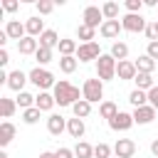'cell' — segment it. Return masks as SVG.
Listing matches in <instances>:
<instances>
[{
    "mask_svg": "<svg viewBox=\"0 0 158 158\" xmlns=\"http://www.w3.org/2000/svg\"><path fill=\"white\" fill-rule=\"evenodd\" d=\"M52 94H54V101H57L59 106H74L77 101H81V96H79V86L69 84L67 79H59V81L54 84Z\"/></svg>",
    "mask_w": 158,
    "mask_h": 158,
    "instance_id": "6da1fadb",
    "label": "cell"
},
{
    "mask_svg": "<svg viewBox=\"0 0 158 158\" xmlns=\"http://www.w3.org/2000/svg\"><path fill=\"white\" fill-rule=\"evenodd\" d=\"M27 77H30V81L40 89V91H49V89H54V74L49 72V69H44V67H35V69H30L27 72Z\"/></svg>",
    "mask_w": 158,
    "mask_h": 158,
    "instance_id": "7a4b0ae2",
    "label": "cell"
},
{
    "mask_svg": "<svg viewBox=\"0 0 158 158\" xmlns=\"http://www.w3.org/2000/svg\"><path fill=\"white\" fill-rule=\"evenodd\" d=\"M81 99H86L89 104H101L104 101V81L96 79H86L81 84Z\"/></svg>",
    "mask_w": 158,
    "mask_h": 158,
    "instance_id": "3957f363",
    "label": "cell"
},
{
    "mask_svg": "<svg viewBox=\"0 0 158 158\" xmlns=\"http://www.w3.org/2000/svg\"><path fill=\"white\" fill-rule=\"evenodd\" d=\"M116 59L111 57V54H101L99 59H96V77L101 79V81H111V79H116Z\"/></svg>",
    "mask_w": 158,
    "mask_h": 158,
    "instance_id": "277c9868",
    "label": "cell"
},
{
    "mask_svg": "<svg viewBox=\"0 0 158 158\" xmlns=\"http://www.w3.org/2000/svg\"><path fill=\"white\" fill-rule=\"evenodd\" d=\"M81 22H84L86 27L99 30V27L104 25V12H101V7H99V5H86L84 12H81Z\"/></svg>",
    "mask_w": 158,
    "mask_h": 158,
    "instance_id": "5b68a950",
    "label": "cell"
},
{
    "mask_svg": "<svg viewBox=\"0 0 158 158\" xmlns=\"http://www.w3.org/2000/svg\"><path fill=\"white\" fill-rule=\"evenodd\" d=\"M146 25H148V20H143L141 15H133V12H126V15L121 17V27H123V32H133V35H138V32H146Z\"/></svg>",
    "mask_w": 158,
    "mask_h": 158,
    "instance_id": "8992f818",
    "label": "cell"
},
{
    "mask_svg": "<svg viewBox=\"0 0 158 158\" xmlns=\"http://www.w3.org/2000/svg\"><path fill=\"white\" fill-rule=\"evenodd\" d=\"M131 116H133V123H138V126H146V123H153V121H158V111H156L151 104L133 109V111H131Z\"/></svg>",
    "mask_w": 158,
    "mask_h": 158,
    "instance_id": "52a82bcc",
    "label": "cell"
},
{
    "mask_svg": "<svg viewBox=\"0 0 158 158\" xmlns=\"http://www.w3.org/2000/svg\"><path fill=\"white\" fill-rule=\"evenodd\" d=\"M30 81V77L22 72V69H12L10 74H7V89H12L15 94H20V91H25V84Z\"/></svg>",
    "mask_w": 158,
    "mask_h": 158,
    "instance_id": "ba28073f",
    "label": "cell"
},
{
    "mask_svg": "<svg viewBox=\"0 0 158 158\" xmlns=\"http://www.w3.org/2000/svg\"><path fill=\"white\" fill-rule=\"evenodd\" d=\"M99 57H101L99 42H86V44H79V49H77L79 62H91V59H99Z\"/></svg>",
    "mask_w": 158,
    "mask_h": 158,
    "instance_id": "9c48e42d",
    "label": "cell"
},
{
    "mask_svg": "<svg viewBox=\"0 0 158 158\" xmlns=\"http://www.w3.org/2000/svg\"><path fill=\"white\" fill-rule=\"evenodd\" d=\"M121 32H123L121 20H104V25L99 27V35H101L104 40H118Z\"/></svg>",
    "mask_w": 158,
    "mask_h": 158,
    "instance_id": "30bf717a",
    "label": "cell"
},
{
    "mask_svg": "<svg viewBox=\"0 0 158 158\" xmlns=\"http://www.w3.org/2000/svg\"><path fill=\"white\" fill-rule=\"evenodd\" d=\"M109 123V128L111 131H128L131 126H133V116L128 114V111H118L111 121H106Z\"/></svg>",
    "mask_w": 158,
    "mask_h": 158,
    "instance_id": "8fae6325",
    "label": "cell"
},
{
    "mask_svg": "<svg viewBox=\"0 0 158 158\" xmlns=\"http://www.w3.org/2000/svg\"><path fill=\"white\" fill-rule=\"evenodd\" d=\"M114 156L116 158H133L136 156V143L131 138H118L114 143Z\"/></svg>",
    "mask_w": 158,
    "mask_h": 158,
    "instance_id": "7c38bea8",
    "label": "cell"
},
{
    "mask_svg": "<svg viewBox=\"0 0 158 158\" xmlns=\"http://www.w3.org/2000/svg\"><path fill=\"white\" fill-rule=\"evenodd\" d=\"M47 131H49L52 136H62V133L67 131V118H64L62 114H49V116H47Z\"/></svg>",
    "mask_w": 158,
    "mask_h": 158,
    "instance_id": "4fadbf2b",
    "label": "cell"
},
{
    "mask_svg": "<svg viewBox=\"0 0 158 158\" xmlns=\"http://www.w3.org/2000/svg\"><path fill=\"white\" fill-rule=\"evenodd\" d=\"M136 74H138V69H136V64H133L131 59H123V62H118V64H116V77H118L121 81L136 79Z\"/></svg>",
    "mask_w": 158,
    "mask_h": 158,
    "instance_id": "5bb4252c",
    "label": "cell"
},
{
    "mask_svg": "<svg viewBox=\"0 0 158 158\" xmlns=\"http://www.w3.org/2000/svg\"><path fill=\"white\" fill-rule=\"evenodd\" d=\"M5 32H7V37L10 40H25L27 37V27L20 22V20H7V25H5Z\"/></svg>",
    "mask_w": 158,
    "mask_h": 158,
    "instance_id": "9a60e30c",
    "label": "cell"
},
{
    "mask_svg": "<svg viewBox=\"0 0 158 158\" xmlns=\"http://www.w3.org/2000/svg\"><path fill=\"white\" fill-rule=\"evenodd\" d=\"M37 49H40V40H37V37H30V35H27L25 40H20V42H17V52H20V54H25V57H30V54L35 57V54H37Z\"/></svg>",
    "mask_w": 158,
    "mask_h": 158,
    "instance_id": "2e32d148",
    "label": "cell"
},
{
    "mask_svg": "<svg viewBox=\"0 0 158 158\" xmlns=\"http://www.w3.org/2000/svg\"><path fill=\"white\" fill-rule=\"evenodd\" d=\"M35 106H37L42 114L52 111V109L57 106V101H54V94H52V91H40V94H37V99H35Z\"/></svg>",
    "mask_w": 158,
    "mask_h": 158,
    "instance_id": "e0dca14e",
    "label": "cell"
},
{
    "mask_svg": "<svg viewBox=\"0 0 158 158\" xmlns=\"http://www.w3.org/2000/svg\"><path fill=\"white\" fill-rule=\"evenodd\" d=\"M67 133H69L72 138H77V141H79V138L86 133L84 118H77V116H74V118H67Z\"/></svg>",
    "mask_w": 158,
    "mask_h": 158,
    "instance_id": "ac0fdd59",
    "label": "cell"
},
{
    "mask_svg": "<svg viewBox=\"0 0 158 158\" xmlns=\"http://www.w3.org/2000/svg\"><path fill=\"white\" fill-rule=\"evenodd\" d=\"M25 27H27V35H30V37H37V40H40V35L44 32V20H42L40 15H35V17H30V20L25 22Z\"/></svg>",
    "mask_w": 158,
    "mask_h": 158,
    "instance_id": "d6986e66",
    "label": "cell"
},
{
    "mask_svg": "<svg viewBox=\"0 0 158 158\" xmlns=\"http://www.w3.org/2000/svg\"><path fill=\"white\" fill-rule=\"evenodd\" d=\"M57 49H59V57H77V49H79V44H77V40L62 37Z\"/></svg>",
    "mask_w": 158,
    "mask_h": 158,
    "instance_id": "ffe728a7",
    "label": "cell"
},
{
    "mask_svg": "<svg viewBox=\"0 0 158 158\" xmlns=\"http://www.w3.org/2000/svg\"><path fill=\"white\" fill-rule=\"evenodd\" d=\"M59 35L54 32V30H44L42 35H40V47H47V49H54V47H59Z\"/></svg>",
    "mask_w": 158,
    "mask_h": 158,
    "instance_id": "44dd1931",
    "label": "cell"
},
{
    "mask_svg": "<svg viewBox=\"0 0 158 158\" xmlns=\"http://www.w3.org/2000/svg\"><path fill=\"white\" fill-rule=\"evenodd\" d=\"M15 138V123L12 121H2L0 123V146H10V141Z\"/></svg>",
    "mask_w": 158,
    "mask_h": 158,
    "instance_id": "7402d4cb",
    "label": "cell"
},
{
    "mask_svg": "<svg viewBox=\"0 0 158 158\" xmlns=\"http://www.w3.org/2000/svg\"><path fill=\"white\" fill-rule=\"evenodd\" d=\"M133 64L141 74H153V69H156V59H151L148 54H141L138 59H133Z\"/></svg>",
    "mask_w": 158,
    "mask_h": 158,
    "instance_id": "603a6c76",
    "label": "cell"
},
{
    "mask_svg": "<svg viewBox=\"0 0 158 158\" xmlns=\"http://www.w3.org/2000/svg\"><path fill=\"white\" fill-rule=\"evenodd\" d=\"M17 109H20V106H17V101H15V99H7V96H2V99H0V114H2V118H5V121H7V118H12Z\"/></svg>",
    "mask_w": 158,
    "mask_h": 158,
    "instance_id": "cb8c5ba5",
    "label": "cell"
},
{
    "mask_svg": "<svg viewBox=\"0 0 158 158\" xmlns=\"http://www.w3.org/2000/svg\"><path fill=\"white\" fill-rule=\"evenodd\" d=\"M136 89H141V91H151L153 86H156V79H153V74H136Z\"/></svg>",
    "mask_w": 158,
    "mask_h": 158,
    "instance_id": "d4e9b609",
    "label": "cell"
},
{
    "mask_svg": "<svg viewBox=\"0 0 158 158\" xmlns=\"http://www.w3.org/2000/svg\"><path fill=\"white\" fill-rule=\"evenodd\" d=\"M116 114H118V106H116L114 101H109V99H106V101H101V104H99V116H101V118L111 121Z\"/></svg>",
    "mask_w": 158,
    "mask_h": 158,
    "instance_id": "484cf974",
    "label": "cell"
},
{
    "mask_svg": "<svg viewBox=\"0 0 158 158\" xmlns=\"http://www.w3.org/2000/svg\"><path fill=\"white\" fill-rule=\"evenodd\" d=\"M109 54H111L116 62H123V59L128 57V44L118 40V42H114V44H111V52H109Z\"/></svg>",
    "mask_w": 158,
    "mask_h": 158,
    "instance_id": "4316f807",
    "label": "cell"
},
{
    "mask_svg": "<svg viewBox=\"0 0 158 158\" xmlns=\"http://www.w3.org/2000/svg\"><path fill=\"white\" fill-rule=\"evenodd\" d=\"M128 101H131V106H133V109H138V106H146V104H148V91L133 89V91L128 94Z\"/></svg>",
    "mask_w": 158,
    "mask_h": 158,
    "instance_id": "83f0119b",
    "label": "cell"
},
{
    "mask_svg": "<svg viewBox=\"0 0 158 158\" xmlns=\"http://www.w3.org/2000/svg\"><path fill=\"white\" fill-rule=\"evenodd\" d=\"M74 156H77V158H94V146L86 143V141H77V146H74Z\"/></svg>",
    "mask_w": 158,
    "mask_h": 158,
    "instance_id": "f1b7e54d",
    "label": "cell"
},
{
    "mask_svg": "<svg viewBox=\"0 0 158 158\" xmlns=\"http://www.w3.org/2000/svg\"><path fill=\"white\" fill-rule=\"evenodd\" d=\"M72 114H74L77 118H86V116L91 114V104H89L86 99H81V101H77V104L72 106Z\"/></svg>",
    "mask_w": 158,
    "mask_h": 158,
    "instance_id": "f546056e",
    "label": "cell"
},
{
    "mask_svg": "<svg viewBox=\"0 0 158 158\" xmlns=\"http://www.w3.org/2000/svg\"><path fill=\"white\" fill-rule=\"evenodd\" d=\"M101 12H104V20H118V2H114V0L104 2Z\"/></svg>",
    "mask_w": 158,
    "mask_h": 158,
    "instance_id": "4dcf8cb0",
    "label": "cell"
},
{
    "mask_svg": "<svg viewBox=\"0 0 158 158\" xmlns=\"http://www.w3.org/2000/svg\"><path fill=\"white\" fill-rule=\"evenodd\" d=\"M94 35H96V30H94V27H86L84 22L77 27V37L81 40V44H86V42H94Z\"/></svg>",
    "mask_w": 158,
    "mask_h": 158,
    "instance_id": "1f68e13d",
    "label": "cell"
},
{
    "mask_svg": "<svg viewBox=\"0 0 158 158\" xmlns=\"http://www.w3.org/2000/svg\"><path fill=\"white\" fill-rule=\"evenodd\" d=\"M35 59H37V67H44V64H49V62L54 59V49L40 47V49H37V54H35Z\"/></svg>",
    "mask_w": 158,
    "mask_h": 158,
    "instance_id": "d6a6232c",
    "label": "cell"
},
{
    "mask_svg": "<svg viewBox=\"0 0 158 158\" xmlns=\"http://www.w3.org/2000/svg\"><path fill=\"white\" fill-rule=\"evenodd\" d=\"M77 67H79V59H77V57H59V69H62L64 74L77 72Z\"/></svg>",
    "mask_w": 158,
    "mask_h": 158,
    "instance_id": "836d02e7",
    "label": "cell"
},
{
    "mask_svg": "<svg viewBox=\"0 0 158 158\" xmlns=\"http://www.w3.org/2000/svg\"><path fill=\"white\" fill-rule=\"evenodd\" d=\"M35 99H37V96H32L30 91H20V94L15 96V101H17V106H20L22 111H25V109H32V106H35Z\"/></svg>",
    "mask_w": 158,
    "mask_h": 158,
    "instance_id": "e575fe53",
    "label": "cell"
},
{
    "mask_svg": "<svg viewBox=\"0 0 158 158\" xmlns=\"http://www.w3.org/2000/svg\"><path fill=\"white\" fill-rule=\"evenodd\" d=\"M40 116H42V111H40L37 106H32V109H25V111H22V121H25L27 126H35V123L40 121Z\"/></svg>",
    "mask_w": 158,
    "mask_h": 158,
    "instance_id": "d590c367",
    "label": "cell"
},
{
    "mask_svg": "<svg viewBox=\"0 0 158 158\" xmlns=\"http://www.w3.org/2000/svg\"><path fill=\"white\" fill-rule=\"evenodd\" d=\"M111 156H114V146H109V143L94 146V158H111Z\"/></svg>",
    "mask_w": 158,
    "mask_h": 158,
    "instance_id": "8d00e7d4",
    "label": "cell"
},
{
    "mask_svg": "<svg viewBox=\"0 0 158 158\" xmlns=\"http://www.w3.org/2000/svg\"><path fill=\"white\" fill-rule=\"evenodd\" d=\"M146 40L148 42H158V20H148V25H146Z\"/></svg>",
    "mask_w": 158,
    "mask_h": 158,
    "instance_id": "74e56055",
    "label": "cell"
},
{
    "mask_svg": "<svg viewBox=\"0 0 158 158\" xmlns=\"http://www.w3.org/2000/svg\"><path fill=\"white\" fill-rule=\"evenodd\" d=\"M126 12H133V15H141V7H143V0H126L123 2Z\"/></svg>",
    "mask_w": 158,
    "mask_h": 158,
    "instance_id": "f35d334b",
    "label": "cell"
},
{
    "mask_svg": "<svg viewBox=\"0 0 158 158\" xmlns=\"http://www.w3.org/2000/svg\"><path fill=\"white\" fill-rule=\"evenodd\" d=\"M35 7H37V12H40V15H49V12L54 10V2H49V0H37V5H35Z\"/></svg>",
    "mask_w": 158,
    "mask_h": 158,
    "instance_id": "ab89813d",
    "label": "cell"
},
{
    "mask_svg": "<svg viewBox=\"0 0 158 158\" xmlns=\"http://www.w3.org/2000/svg\"><path fill=\"white\" fill-rule=\"evenodd\" d=\"M54 156H57V158H77V156H74V148H67V146L57 148V151H54Z\"/></svg>",
    "mask_w": 158,
    "mask_h": 158,
    "instance_id": "60d3db41",
    "label": "cell"
},
{
    "mask_svg": "<svg viewBox=\"0 0 158 158\" xmlns=\"http://www.w3.org/2000/svg\"><path fill=\"white\" fill-rule=\"evenodd\" d=\"M148 104H151V106L158 111V86H153V89L148 91Z\"/></svg>",
    "mask_w": 158,
    "mask_h": 158,
    "instance_id": "b9f144b4",
    "label": "cell"
},
{
    "mask_svg": "<svg viewBox=\"0 0 158 158\" xmlns=\"http://www.w3.org/2000/svg\"><path fill=\"white\" fill-rule=\"evenodd\" d=\"M17 7H20L17 0H2V10H5V12H15Z\"/></svg>",
    "mask_w": 158,
    "mask_h": 158,
    "instance_id": "7bdbcfd3",
    "label": "cell"
},
{
    "mask_svg": "<svg viewBox=\"0 0 158 158\" xmlns=\"http://www.w3.org/2000/svg\"><path fill=\"white\" fill-rule=\"evenodd\" d=\"M146 54H148L151 59H158V42H148V47H146Z\"/></svg>",
    "mask_w": 158,
    "mask_h": 158,
    "instance_id": "ee69618b",
    "label": "cell"
},
{
    "mask_svg": "<svg viewBox=\"0 0 158 158\" xmlns=\"http://www.w3.org/2000/svg\"><path fill=\"white\" fill-rule=\"evenodd\" d=\"M7 62H10V54H7V49H0V67H7Z\"/></svg>",
    "mask_w": 158,
    "mask_h": 158,
    "instance_id": "f6af8a7d",
    "label": "cell"
},
{
    "mask_svg": "<svg viewBox=\"0 0 158 158\" xmlns=\"http://www.w3.org/2000/svg\"><path fill=\"white\" fill-rule=\"evenodd\" d=\"M151 153H153V156H156V158H158V138H156V141H153V143H151Z\"/></svg>",
    "mask_w": 158,
    "mask_h": 158,
    "instance_id": "bcb514c9",
    "label": "cell"
},
{
    "mask_svg": "<svg viewBox=\"0 0 158 158\" xmlns=\"http://www.w3.org/2000/svg\"><path fill=\"white\" fill-rule=\"evenodd\" d=\"M143 5H146V7H156V5H158V0H143Z\"/></svg>",
    "mask_w": 158,
    "mask_h": 158,
    "instance_id": "7dc6e473",
    "label": "cell"
},
{
    "mask_svg": "<svg viewBox=\"0 0 158 158\" xmlns=\"http://www.w3.org/2000/svg\"><path fill=\"white\" fill-rule=\"evenodd\" d=\"M40 158H57L52 151H44V153H40Z\"/></svg>",
    "mask_w": 158,
    "mask_h": 158,
    "instance_id": "c3c4849f",
    "label": "cell"
},
{
    "mask_svg": "<svg viewBox=\"0 0 158 158\" xmlns=\"http://www.w3.org/2000/svg\"><path fill=\"white\" fill-rule=\"evenodd\" d=\"M0 158H10V156H7V153H0Z\"/></svg>",
    "mask_w": 158,
    "mask_h": 158,
    "instance_id": "681fc988",
    "label": "cell"
},
{
    "mask_svg": "<svg viewBox=\"0 0 158 158\" xmlns=\"http://www.w3.org/2000/svg\"><path fill=\"white\" fill-rule=\"evenodd\" d=\"M156 86H158V79H156Z\"/></svg>",
    "mask_w": 158,
    "mask_h": 158,
    "instance_id": "f907efd6",
    "label": "cell"
},
{
    "mask_svg": "<svg viewBox=\"0 0 158 158\" xmlns=\"http://www.w3.org/2000/svg\"><path fill=\"white\" fill-rule=\"evenodd\" d=\"M111 158H116V156H111Z\"/></svg>",
    "mask_w": 158,
    "mask_h": 158,
    "instance_id": "816d5d0a",
    "label": "cell"
},
{
    "mask_svg": "<svg viewBox=\"0 0 158 158\" xmlns=\"http://www.w3.org/2000/svg\"><path fill=\"white\" fill-rule=\"evenodd\" d=\"M37 158H40V156H37Z\"/></svg>",
    "mask_w": 158,
    "mask_h": 158,
    "instance_id": "f5cc1de1",
    "label": "cell"
}]
</instances>
